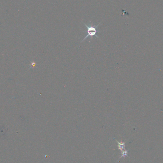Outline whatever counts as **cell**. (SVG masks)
<instances>
[{"label":"cell","mask_w":163,"mask_h":163,"mask_svg":"<svg viewBox=\"0 0 163 163\" xmlns=\"http://www.w3.org/2000/svg\"><path fill=\"white\" fill-rule=\"evenodd\" d=\"M101 23H100L99 24H98L97 25H94L92 24H90L89 25H87L85 23H84V26H85V27L87 28V35L85 36V37L83 39V40L81 42L84 41L85 40V39H87L88 37H90L91 40H92L93 37V36H96L97 38H98V39H99V37L96 35V33H98V32H100L101 31H97L96 29L97 28V27L99 26V25Z\"/></svg>","instance_id":"obj_1"}]
</instances>
